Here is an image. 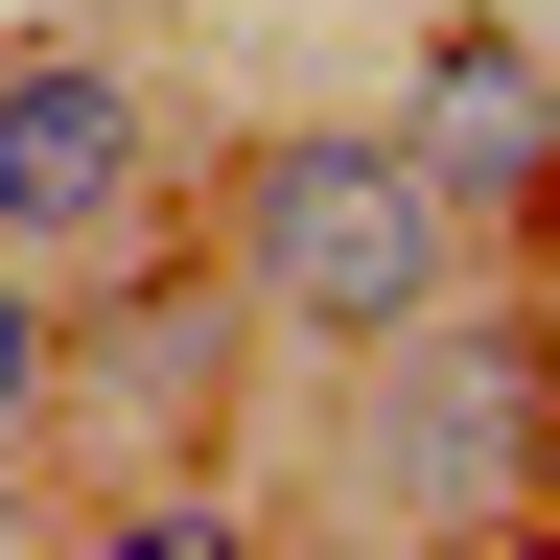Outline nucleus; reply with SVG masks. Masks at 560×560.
Segmentation results:
<instances>
[{
  "label": "nucleus",
  "mask_w": 560,
  "mask_h": 560,
  "mask_svg": "<svg viewBox=\"0 0 560 560\" xmlns=\"http://www.w3.org/2000/svg\"><path fill=\"white\" fill-rule=\"evenodd\" d=\"M467 257H490V234L444 210V164H420V117H397V94H374V117H257L234 164H210V280L257 304L280 374H327V350L420 327Z\"/></svg>",
  "instance_id": "1"
},
{
  "label": "nucleus",
  "mask_w": 560,
  "mask_h": 560,
  "mask_svg": "<svg viewBox=\"0 0 560 560\" xmlns=\"http://www.w3.org/2000/svg\"><path fill=\"white\" fill-rule=\"evenodd\" d=\"M537 397H560V327L514 304V280H444L420 327L374 350H327V537H514V490H537Z\"/></svg>",
  "instance_id": "2"
},
{
  "label": "nucleus",
  "mask_w": 560,
  "mask_h": 560,
  "mask_svg": "<svg viewBox=\"0 0 560 560\" xmlns=\"http://www.w3.org/2000/svg\"><path fill=\"white\" fill-rule=\"evenodd\" d=\"M164 187H187V94L140 47H70V24L0 47V257L24 280H117L164 234Z\"/></svg>",
  "instance_id": "3"
},
{
  "label": "nucleus",
  "mask_w": 560,
  "mask_h": 560,
  "mask_svg": "<svg viewBox=\"0 0 560 560\" xmlns=\"http://www.w3.org/2000/svg\"><path fill=\"white\" fill-rule=\"evenodd\" d=\"M234 374H257V304H234L210 257L140 234L117 304H70V350H47V444H24V467H94V490L210 467V444H234Z\"/></svg>",
  "instance_id": "4"
},
{
  "label": "nucleus",
  "mask_w": 560,
  "mask_h": 560,
  "mask_svg": "<svg viewBox=\"0 0 560 560\" xmlns=\"http://www.w3.org/2000/svg\"><path fill=\"white\" fill-rule=\"evenodd\" d=\"M420 164H444V210H467V234L490 257H514V234H560V47L537 24H490V0H467V24H420Z\"/></svg>",
  "instance_id": "5"
},
{
  "label": "nucleus",
  "mask_w": 560,
  "mask_h": 560,
  "mask_svg": "<svg viewBox=\"0 0 560 560\" xmlns=\"http://www.w3.org/2000/svg\"><path fill=\"white\" fill-rule=\"evenodd\" d=\"M47 350H70V304H47V280H24V257H0V467H24V444H47Z\"/></svg>",
  "instance_id": "6"
},
{
  "label": "nucleus",
  "mask_w": 560,
  "mask_h": 560,
  "mask_svg": "<svg viewBox=\"0 0 560 560\" xmlns=\"http://www.w3.org/2000/svg\"><path fill=\"white\" fill-rule=\"evenodd\" d=\"M514 537H537V560H560V397H537V490H514Z\"/></svg>",
  "instance_id": "7"
}]
</instances>
